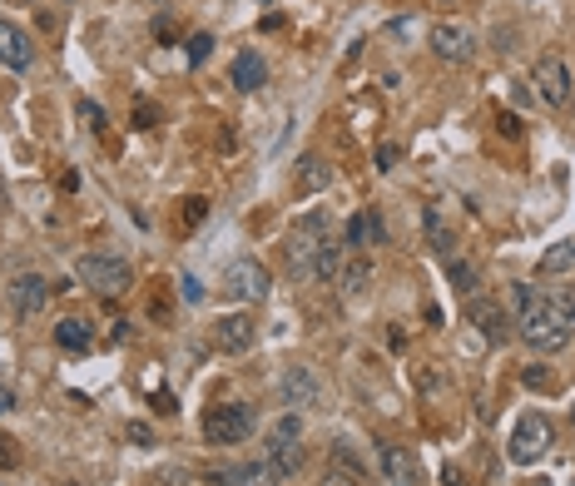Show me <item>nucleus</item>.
I'll list each match as a JSON object with an SVG mask.
<instances>
[{"label":"nucleus","mask_w":575,"mask_h":486,"mask_svg":"<svg viewBox=\"0 0 575 486\" xmlns=\"http://www.w3.org/2000/svg\"><path fill=\"white\" fill-rule=\"evenodd\" d=\"M422 224H426V243H432V253H437L442 263H447V259H457V249H451V234H447V228H442V214H437V204H426Z\"/></svg>","instance_id":"21"},{"label":"nucleus","mask_w":575,"mask_h":486,"mask_svg":"<svg viewBox=\"0 0 575 486\" xmlns=\"http://www.w3.org/2000/svg\"><path fill=\"white\" fill-rule=\"evenodd\" d=\"M338 269H342L338 243H332V238H322V243H318V259H313V283H332V278H338Z\"/></svg>","instance_id":"23"},{"label":"nucleus","mask_w":575,"mask_h":486,"mask_svg":"<svg viewBox=\"0 0 575 486\" xmlns=\"http://www.w3.org/2000/svg\"><path fill=\"white\" fill-rule=\"evenodd\" d=\"M426 45H432V55L447 60V65H467L471 55H476V30L461 25V21H442V25H432Z\"/></svg>","instance_id":"6"},{"label":"nucleus","mask_w":575,"mask_h":486,"mask_svg":"<svg viewBox=\"0 0 575 486\" xmlns=\"http://www.w3.org/2000/svg\"><path fill=\"white\" fill-rule=\"evenodd\" d=\"M60 486H80V482H60Z\"/></svg>","instance_id":"39"},{"label":"nucleus","mask_w":575,"mask_h":486,"mask_svg":"<svg viewBox=\"0 0 575 486\" xmlns=\"http://www.w3.org/2000/svg\"><path fill=\"white\" fill-rule=\"evenodd\" d=\"M179 283H184V298H189V303H199V298H203V288H199L193 278H179Z\"/></svg>","instance_id":"37"},{"label":"nucleus","mask_w":575,"mask_h":486,"mask_svg":"<svg viewBox=\"0 0 575 486\" xmlns=\"http://www.w3.org/2000/svg\"><path fill=\"white\" fill-rule=\"evenodd\" d=\"M328 184H332V164L322 154H303L298 174H293V194L313 199V194H328Z\"/></svg>","instance_id":"14"},{"label":"nucleus","mask_w":575,"mask_h":486,"mask_svg":"<svg viewBox=\"0 0 575 486\" xmlns=\"http://www.w3.org/2000/svg\"><path fill=\"white\" fill-rule=\"evenodd\" d=\"M471 323H476V333L486 337L491 347H506L516 337V328H511V318L501 313L496 303H471Z\"/></svg>","instance_id":"13"},{"label":"nucleus","mask_w":575,"mask_h":486,"mask_svg":"<svg viewBox=\"0 0 575 486\" xmlns=\"http://www.w3.org/2000/svg\"><path fill=\"white\" fill-rule=\"evenodd\" d=\"M575 269V238H561V243H551V249L541 253V273L551 278V273H571Z\"/></svg>","instance_id":"22"},{"label":"nucleus","mask_w":575,"mask_h":486,"mask_svg":"<svg viewBox=\"0 0 575 486\" xmlns=\"http://www.w3.org/2000/svg\"><path fill=\"white\" fill-rule=\"evenodd\" d=\"M377 462H382V472L392 476V482H402V486L416 482V462H412V452H402L397 442H377Z\"/></svg>","instance_id":"18"},{"label":"nucleus","mask_w":575,"mask_h":486,"mask_svg":"<svg viewBox=\"0 0 575 486\" xmlns=\"http://www.w3.org/2000/svg\"><path fill=\"white\" fill-rule=\"evenodd\" d=\"M15 462H21V442L0 432V466H15Z\"/></svg>","instance_id":"34"},{"label":"nucleus","mask_w":575,"mask_h":486,"mask_svg":"<svg viewBox=\"0 0 575 486\" xmlns=\"http://www.w3.org/2000/svg\"><path fill=\"white\" fill-rule=\"evenodd\" d=\"M0 412H15V392L11 388H0Z\"/></svg>","instance_id":"38"},{"label":"nucleus","mask_w":575,"mask_h":486,"mask_svg":"<svg viewBox=\"0 0 575 486\" xmlns=\"http://www.w3.org/2000/svg\"><path fill=\"white\" fill-rule=\"evenodd\" d=\"M209 55H213V35H209V30L189 35V65H203Z\"/></svg>","instance_id":"27"},{"label":"nucleus","mask_w":575,"mask_h":486,"mask_svg":"<svg viewBox=\"0 0 575 486\" xmlns=\"http://www.w3.org/2000/svg\"><path fill=\"white\" fill-rule=\"evenodd\" d=\"M11 308H15V318H40L45 308H50V278L21 273V278L11 283Z\"/></svg>","instance_id":"8"},{"label":"nucleus","mask_w":575,"mask_h":486,"mask_svg":"<svg viewBox=\"0 0 575 486\" xmlns=\"http://www.w3.org/2000/svg\"><path fill=\"white\" fill-rule=\"evenodd\" d=\"M80 283H90L95 293H124L129 283H134V273H129V259H119V253H85V259L75 263Z\"/></svg>","instance_id":"4"},{"label":"nucleus","mask_w":575,"mask_h":486,"mask_svg":"<svg viewBox=\"0 0 575 486\" xmlns=\"http://www.w3.org/2000/svg\"><path fill=\"white\" fill-rule=\"evenodd\" d=\"M55 343H60L64 353H90V347H95V328H90L85 318H60V323H55Z\"/></svg>","instance_id":"19"},{"label":"nucleus","mask_w":575,"mask_h":486,"mask_svg":"<svg viewBox=\"0 0 575 486\" xmlns=\"http://www.w3.org/2000/svg\"><path fill=\"white\" fill-rule=\"evenodd\" d=\"M363 224H367V243H387V218L377 209H363Z\"/></svg>","instance_id":"28"},{"label":"nucleus","mask_w":575,"mask_h":486,"mask_svg":"<svg viewBox=\"0 0 575 486\" xmlns=\"http://www.w3.org/2000/svg\"><path fill=\"white\" fill-rule=\"evenodd\" d=\"M545 452H551V422H545L541 412H526V417H516L506 456H511L516 466H536Z\"/></svg>","instance_id":"3"},{"label":"nucleus","mask_w":575,"mask_h":486,"mask_svg":"<svg viewBox=\"0 0 575 486\" xmlns=\"http://www.w3.org/2000/svg\"><path fill=\"white\" fill-rule=\"evenodd\" d=\"M129 442H134V447H154V427H150V422H129Z\"/></svg>","instance_id":"33"},{"label":"nucleus","mask_w":575,"mask_h":486,"mask_svg":"<svg viewBox=\"0 0 575 486\" xmlns=\"http://www.w3.org/2000/svg\"><path fill=\"white\" fill-rule=\"evenodd\" d=\"M516 333L536 347V353H555L575 337V298L565 293H536V303H526L516 313Z\"/></svg>","instance_id":"1"},{"label":"nucleus","mask_w":575,"mask_h":486,"mask_svg":"<svg viewBox=\"0 0 575 486\" xmlns=\"http://www.w3.org/2000/svg\"><path fill=\"white\" fill-rule=\"evenodd\" d=\"M228 80H234V90L253 95V90L268 85V60H263L258 50H238V55H234V70H228Z\"/></svg>","instance_id":"15"},{"label":"nucleus","mask_w":575,"mask_h":486,"mask_svg":"<svg viewBox=\"0 0 575 486\" xmlns=\"http://www.w3.org/2000/svg\"><path fill=\"white\" fill-rule=\"evenodd\" d=\"M278 392H283L288 407H322V388H318V378H313V368H303V362H293V368L278 378Z\"/></svg>","instance_id":"9"},{"label":"nucleus","mask_w":575,"mask_h":486,"mask_svg":"<svg viewBox=\"0 0 575 486\" xmlns=\"http://www.w3.org/2000/svg\"><path fill=\"white\" fill-rule=\"evenodd\" d=\"M253 422H258L253 402H219V407L203 412V442H213V447H238V442H248Z\"/></svg>","instance_id":"2"},{"label":"nucleus","mask_w":575,"mask_h":486,"mask_svg":"<svg viewBox=\"0 0 575 486\" xmlns=\"http://www.w3.org/2000/svg\"><path fill=\"white\" fill-rule=\"evenodd\" d=\"M150 407L154 412H169V417H174V412H179V402H174V392L159 388V392H150Z\"/></svg>","instance_id":"36"},{"label":"nucleus","mask_w":575,"mask_h":486,"mask_svg":"<svg viewBox=\"0 0 575 486\" xmlns=\"http://www.w3.org/2000/svg\"><path fill=\"white\" fill-rule=\"evenodd\" d=\"M203 214H209V199H199V194H193V199H184V228H193Z\"/></svg>","instance_id":"32"},{"label":"nucleus","mask_w":575,"mask_h":486,"mask_svg":"<svg viewBox=\"0 0 575 486\" xmlns=\"http://www.w3.org/2000/svg\"><path fill=\"white\" fill-rule=\"evenodd\" d=\"M338 288H342V298H363V293L373 288V263H367V259L342 263V269H338Z\"/></svg>","instance_id":"20"},{"label":"nucleus","mask_w":575,"mask_h":486,"mask_svg":"<svg viewBox=\"0 0 575 486\" xmlns=\"http://www.w3.org/2000/svg\"><path fill=\"white\" fill-rule=\"evenodd\" d=\"M571 65H565L561 55H541L536 60V85H541V99L551 109H565L571 105V95H575V85H571Z\"/></svg>","instance_id":"7"},{"label":"nucleus","mask_w":575,"mask_h":486,"mask_svg":"<svg viewBox=\"0 0 575 486\" xmlns=\"http://www.w3.org/2000/svg\"><path fill=\"white\" fill-rule=\"evenodd\" d=\"M328 234H303V228H288V243H283V253H288V273L293 278H313V259H318V243Z\"/></svg>","instance_id":"10"},{"label":"nucleus","mask_w":575,"mask_h":486,"mask_svg":"<svg viewBox=\"0 0 575 486\" xmlns=\"http://www.w3.org/2000/svg\"><path fill=\"white\" fill-rule=\"evenodd\" d=\"M571 422H575V407H571Z\"/></svg>","instance_id":"40"},{"label":"nucleus","mask_w":575,"mask_h":486,"mask_svg":"<svg viewBox=\"0 0 575 486\" xmlns=\"http://www.w3.org/2000/svg\"><path fill=\"white\" fill-rule=\"evenodd\" d=\"M80 119H85V124H90V130H95V134H105V109H99V105H90V99H80Z\"/></svg>","instance_id":"31"},{"label":"nucleus","mask_w":575,"mask_h":486,"mask_svg":"<svg viewBox=\"0 0 575 486\" xmlns=\"http://www.w3.org/2000/svg\"><path fill=\"white\" fill-rule=\"evenodd\" d=\"M213 486H278L273 466L268 462H244V466H224V472H209Z\"/></svg>","instance_id":"16"},{"label":"nucleus","mask_w":575,"mask_h":486,"mask_svg":"<svg viewBox=\"0 0 575 486\" xmlns=\"http://www.w3.org/2000/svg\"><path fill=\"white\" fill-rule=\"evenodd\" d=\"M571 486H575V482H571Z\"/></svg>","instance_id":"41"},{"label":"nucleus","mask_w":575,"mask_h":486,"mask_svg":"<svg viewBox=\"0 0 575 486\" xmlns=\"http://www.w3.org/2000/svg\"><path fill=\"white\" fill-rule=\"evenodd\" d=\"M357 482H363L357 472H348V466L328 462V476H322V486H357Z\"/></svg>","instance_id":"29"},{"label":"nucleus","mask_w":575,"mask_h":486,"mask_svg":"<svg viewBox=\"0 0 575 486\" xmlns=\"http://www.w3.org/2000/svg\"><path fill=\"white\" fill-rule=\"evenodd\" d=\"M0 65H11V70H30L35 65V40L11 21H0Z\"/></svg>","instance_id":"12"},{"label":"nucleus","mask_w":575,"mask_h":486,"mask_svg":"<svg viewBox=\"0 0 575 486\" xmlns=\"http://www.w3.org/2000/svg\"><path fill=\"white\" fill-rule=\"evenodd\" d=\"M253 337H258V328H253V318H248V313H228V318L213 323V343L224 347V353H248Z\"/></svg>","instance_id":"11"},{"label":"nucleus","mask_w":575,"mask_h":486,"mask_svg":"<svg viewBox=\"0 0 575 486\" xmlns=\"http://www.w3.org/2000/svg\"><path fill=\"white\" fill-rule=\"evenodd\" d=\"M447 278H451V288H457L461 298H476V283H481L476 263H467V259H447Z\"/></svg>","instance_id":"24"},{"label":"nucleus","mask_w":575,"mask_h":486,"mask_svg":"<svg viewBox=\"0 0 575 486\" xmlns=\"http://www.w3.org/2000/svg\"><path fill=\"white\" fill-rule=\"evenodd\" d=\"M397 159H402V149H397V144H382V149H377V169H382V174H392Z\"/></svg>","instance_id":"35"},{"label":"nucleus","mask_w":575,"mask_h":486,"mask_svg":"<svg viewBox=\"0 0 575 486\" xmlns=\"http://www.w3.org/2000/svg\"><path fill=\"white\" fill-rule=\"evenodd\" d=\"M268 288H273V278H268V269L258 259H234L224 269V293L234 303H263Z\"/></svg>","instance_id":"5"},{"label":"nucleus","mask_w":575,"mask_h":486,"mask_svg":"<svg viewBox=\"0 0 575 486\" xmlns=\"http://www.w3.org/2000/svg\"><path fill=\"white\" fill-rule=\"evenodd\" d=\"M521 382H526L531 392H545V388H555V372L541 368V362H526V368H521Z\"/></svg>","instance_id":"25"},{"label":"nucleus","mask_w":575,"mask_h":486,"mask_svg":"<svg viewBox=\"0 0 575 486\" xmlns=\"http://www.w3.org/2000/svg\"><path fill=\"white\" fill-rule=\"evenodd\" d=\"M496 130L506 134V140H521V115H511V109H496Z\"/></svg>","instance_id":"30"},{"label":"nucleus","mask_w":575,"mask_h":486,"mask_svg":"<svg viewBox=\"0 0 575 486\" xmlns=\"http://www.w3.org/2000/svg\"><path fill=\"white\" fill-rule=\"evenodd\" d=\"M268 466H273L278 482L298 476V472H303V447L288 442V437H268Z\"/></svg>","instance_id":"17"},{"label":"nucleus","mask_w":575,"mask_h":486,"mask_svg":"<svg viewBox=\"0 0 575 486\" xmlns=\"http://www.w3.org/2000/svg\"><path fill=\"white\" fill-rule=\"evenodd\" d=\"M268 437H288V442H298V437H303V417H298V412H283Z\"/></svg>","instance_id":"26"}]
</instances>
